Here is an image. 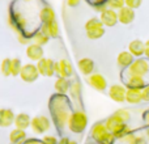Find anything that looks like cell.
I'll return each mask as SVG.
<instances>
[{"instance_id": "cell-1", "label": "cell", "mask_w": 149, "mask_h": 144, "mask_svg": "<svg viewBox=\"0 0 149 144\" xmlns=\"http://www.w3.org/2000/svg\"><path fill=\"white\" fill-rule=\"evenodd\" d=\"M67 124L71 132H73V134H81V132L85 131V129L88 126V115L81 110L73 111L70 115V118H68Z\"/></svg>"}, {"instance_id": "cell-2", "label": "cell", "mask_w": 149, "mask_h": 144, "mask_svg": "<svg viewBox=\"0 0 149 144\" xmlns=\"http://www.w3.org/2000/svg\"><path fill=\"white\" fill-rule=\"evenodd\" d=\"M90 134H92V138L98 144H114L115 143L114 135L106 129L105 123H102V122L95 123L92 127V130H90Z\"/></svg>"}, {"instance_id": "cell-3", "label": "cell", "mask_w": 149, "mask_h": 144, "mask_svg": "<svg viewBox=\"0 0 149 144\" xmlns=\"http://www.w3.org/2000/svg\"><path fill=\"white\" fill-rule=\"evenodd\" d=\"M85 31L89 39H100L105 34V26L98 17H92L85 22Z\"/></svg>"}, {"instance_id": "cell-4", "label": "cell", "mask_w": 149, "mask_h": 144, "mask_svg": "<svg viewBox=\"0 0 149 144\" xmlns=\"http://www.w3.org/2000/svg\"><path fill=\"white\" fill-rule=\"evenodd\" d=\"M50 110L52 111V117H54V121L55 123H56L58 129H62L64 127V124L68 122V118H70V115H68V111L67 109L62 108V105H55L54 101L50 100Z\"/></svg>"}, {"instance_id": "cell-5", "label": "cell", "mask_w": 149, "mask_h": 144, "mask_svg": "<svg viewBox=\"0 0 149 144\" xmlns=\"http://www.w3.org/2000/svg\"><path fill=\"white\" fill-rule=\"evenodd\" d=\"M128 75H132V76H140L144 77L145 75L149 73V63L147 59H143V58H139V59H135L134 63L128 67Z\"/></svg>"}, {"instance_id": "cell-6", "label": "cell", "mask_w": 149, "mask_h": 144, "mask_svg": "<svg viewBox=\"0 0 149 144\" xmlns=\"http://www.w3.org/2000/svg\"><path fill=\"white\" fill-rule=\"evenodd\" d=\"M30 127L36 134L42 135V134H45V132H47L50 130V127H51V122H50V119L47 118L46 115H37L31 119Z\"/></svg>"}, {"instance_id": "cell-7", "label": "cell", "mask_w": 149, "mask_h": 144, "mask_svg": "<svg viewBox=\"0 0 149 144\" xmlns=\"http://www.w3.org/2000/svg\"><path fill=\"white\" fill-rule=\"evenodd\" d=\"M39 76L38 68H37V64H31V63H28V64H24L22 68H21L20 72V77L22 81L25 82H34Z\"/></svg>"}, {"instance_id": "cell-8", "label": "cell", "mask_w": 149, "mask_h": 144, "mask_svg": "<svg viewBox=\"0 0 149 144\" xmlns=\"http://www.w3.org/2000/svg\"><path fill=\"white\" fill-rule=\"evenodd\" d=\"M37 68L41 76L51 77L55 75V62L49 58H42L41 60L37 62Z\"/></svg>"}, {"instance_id": "cell-9", "label": "cell", "mask_w": 149, "mask_h": 144, "mask_svg": "<svg viewBox=\"0 0 149 144\" xmlns=\"http://www.w3.org/2000/svg\"><path fill=\"white\" fill-rule=\"evenodd\" d=\"M100 20L103 24V26H109V28L115 26L116 22H118V12L114 9H110V8H106L105 10L101 12Z\"/></svg>"}, {"instance_id": "cell-10", "label": "cell", "mask_w": 149, "mask_h": 144, "mask_svg": "<svg viewBox=\"0 0 149 144\" xmlns=\"http://www.w3.org/2000/svg\"><path fill=\"white\" fill-rule=\"evenodd\" d=\"M55 75L59 77H70L73 75L72 64L67 59H62L59 62H55Z\"/></svg>"}, {"instance_id": "cell-11", "label": "cell", "mask_w": 149, "mask_h": 144, "mask_svg": "<svg viewBox=\"0 0 149 144\" xmlns=\"http://www.w3.org/2000/svg\"><path fill=\"white\" fill-rule=\"evenodd\" d=\"M88 84L98 92H103L107 88V81L101 73H92L88 76Z\"/></svg>"}, {"instance_id": "cell-12", "label": "cell", "mask_w": 149, "mask_h": 144, "mask_svg": "<svg viewBox=\"0 0 149 144\" xmlns=\"http://www.w3.org/2000/svg\"><path fill=\"white\" fill-rule=\"evenodd\" d=\"M126 92H127L126 88L119 84H114L109 88V96L115 102H124L126 101Z\"/></svg>"}, {"instance_id": "cell-13", "label": "cell", "mask_w": 149, "mask_h": 144, "mask_svg": "<svg viewBox=\"0 0 149 144\" xmlns=\"http://www.w3.org/2000/svg\"><path fill=\"white\" fill-rule=\"evenodd\" d=\"M135 20V9L124 5L123 8L118 10V21L123 25H130L131 22H134Z\"/></svg>"}, {"instance_id": "cell-14", "label": "cell", "mask_w": 149, "mask_h": 144, "mask_svg": "<svg viewBox=\"0 0 149 144\" xmlns=\"http://www.w3.org/2000/svg\"><path fill=\"white\" fill-rule=\"evenodd\" d=\"M16 114L10 109H0V127L7 129L15 123Z\"/></svg>"}, {"instance_id": "cell-15", "label": "cell", "mask_w": 149, "mask_h": 144, "mask_svg": "<svg viewBox=\"0 0 149 144\" xmlns=\"http://www.w3.org/2000/svg\"><path fill=\"white\" fill-rule=\"evenodd\" d=\"M124 84H126L127 89H144L147 87L144 77L132 76V75H128V77L124 79Z\"/></svg>"}, {"instance_id": "cell-16", "label": "cell", "mask_w": 149, "mask_h": 144, "mask_svg": "<svg viewBox=\"0 0 149 144\" xmlns=\"http://www.w3.org/2000/svg\"><path fill=\"white\" fill-rule=\"evenodd\" d=\"M26 57L30 60H33V62L41 60L43 58V49H42V46L36 43L28 45V47H26Z\"/></svg>"}, {"instance_id": "cell-17", "label": "cell", "mask_w": 149, "mask_h": 144, "mask_svg": "<svg viewBox=\"0 0 149 144\" xmlns=\"http://www.w3.org/2000/svg\"><path fill=\"white\" fill-rule=\"evenodd\" d=\"M94 62H93L90 58H82V59L79 60V63H77V68H79V71L81 72L82 75H85V76H90V75L93 73V71H94Z\"/></svg>"}, {"instance_id": "cell-18", "label": "cell", "mask_w": 149, "mask_h": 144, "mask_svg": "<svg viewBox=\"0 0 149 144\" xmlns=\"http://www.w3.org/2000/svg\"><path fill=\"white\" fill-rule=\"evenodd\" d=\"M41 31H43L49 38H56L59 36V25H58L56 20L51 21V22H47V24H42Z\"/></svg>"}, {"instance_id": "cell-19", "label": "cell", "mask_w": 149, "mask_h": 144, "mask_svg": "<svg viewBox=\"0 0 149 144\" xmlns=\"http://www.w3.org/2000/svg\"><path fill=\"white\" fill-rule=\"evenodd\" d=\"M128 51L131 52L134 57L141 58L145 52V43L141 39H135V41L130 42L128 45Z\"/></svg>"}, {"instance_id": "cell-20", "label": "cell", "mask_w": 149, "mask_h": 144, "mask_svg": "<svg viewBox=\"0 0 149 144\" xmlns=\"http://www.w3.org/2000/svg\"><path fill=\"white\" fill-rule=\"evenodd\" d=\"M135 57L130 51H122L119 52L118 58H116V63L120 68H128L130 66L134 63Z\"/></svg>"}, {"instance_id": "cell-21", "label": "cell", "mask_w": 149, "mask_h": 144, "mask_svg": "<svg viewBox=\"0 0 149 144\" xmlns=\"http://www.w3.org/2000/svg\"><path fill=\"white\" fill-rule=\"evenodd\" d=\"M16 129H20V130H26L30 127L31 124V119H30V115L26 113H20L16 115L15 118V123Z\"/></svg>"}, {"instance_id": "cell-22", "label": "cell", "mask_w": 149, "mask_h": 144, "mask_svg": "<svg viewBox=\"0 0 149 144\" xmlns=\"http://www.w3.org/2000/svg\"><path fill=\"white\" fill-rule=\"evenodd\" d=\"M26 132L25 130H20V129H13L9 132V142L10 144H24L26 142Z\"/></svg>"}, {"instance_id": "cell-23", "label": "cell", "mask_w": 149, "mask_h": 144, "mask_svg": "<svg viewBox=\"0 0 149 144\" xmlns=\"http://www.w3.org/2000/svg\"><path fill=\"white\" fill-rule=\"evenodd\" d=\"M55 17H56V15H55V10L52 9L50 5H45V7L41 9V12H39V20L42 21V24L51 22V21L56 20Z\"/></svg>"}, {"instance_id": "cell-24", "label": "cell", "mask_w": 149, "mask_h": 144, "mask_svg": "<svg viewBox=\"0 0 149 144\" xmlns=\"http://www.w3.org/2000/svg\"><path fill=\"white\" fill-rule=\"evenodd\" d=\"M54 88L59 94H65L71 89V82L67 77H58V80L54 84Z\"/></svg>"}, {"instance_id": "cell-25", "label": "cell", "mask_w": 149, "mask_h": 144, "mask_svg": "<svg viewBox=\"0 0 149 144\" xmlns=\"http://www.w3.org/2000/svg\"><path fill=\"white\" fill-rule=\"evenodd\" d=\"M126 101L128 103H139L143 101V89H127Z\"/></svg>"}, {"instance_id": "cell-26", "label": "cell", "mask_w": 149, "mask_h": 144, "mask_svg": "<svg viewBox=\"0 0 149 144\" xmlns=\"http://www.w3.org/2000/svg\"><path fill=\"white\" fill-rule=\"evenodd\" d=\"M31 39L34 41V43H36V45H39V46H45V45L49 42L50 38L43 33V31L38 30L37 33H34L33 36H31Z\"/></svg>"}, {"instance_id": "cell-27", "label": "cell", "mask_w": 149, "mask_h": 144, "mask_svg": "<svg viewBox=\"0 0 149 144\" xmlns=\"http://www.w3.org/2000/svg\"><path fill=\"white\" fill-rule=\"evenodd\" d=\"M21 68H22L21 59H18V58L10 59V76H20Z\"/></svg>"}, {"instance_id": "cell-28", "label": "cell", "mask_w": 149, "mask_h": 144, "mask_svg": "<svg viewBox=\"0 0 149 144\" xmlns=\"http://www.w3.org/2000/svg\"><path fill=\"white\" fill-rule=\"evenodd\" d=\"M0 71H1L3 76H10V59L9 58L3 59L1 66H0Z\"/></svg>"}, {"instance_id": "cell-29", "label": "cell", "mask_w": 149, "mask_h": 144, "mask_svg": "<svg viewBox=\"0 0 149 144\" xmlns=\"http://www.w3.org/2000/svg\"><path fill=\"white\" fill-rule=\"evenodd\" d=\"M107 8L110 9H114V10H119L120 8H123L124 5V0H107Z\"/></svg>"}, {"instance_id": "cell-30", "label": "cell", "mask_w": 149, "mask_h": 144, "mask_svg": "<svg viewBox=\"0 0 149 144\" xmlns=\"http://www.w3.org/2000/svg\"><path fill=\"white\" fill-rule=\"evenodd\" d=\"M114 114H115V115L118 117L120 121H123L124 123H127V122L130 121V118H131V115H130V111L126 110V109H119V110H116Z\"/></svg>"}, {"instance_id": "cell-31", "label": "cell", "mask_w": 149, "mask_h": 144, "mask_svg": "<svg viewBox=\"0 0 149 144\" xmlns=\"http://www.w3.org/2000/svg\"><path fill=\"white\" fill-rule=\"evenodd\" d=\"M70 92H71V94H72V97H74V98L80 97V84L79 82H73V84H71Z\"/></svg>"}, {"instance_id": "cell-32", "label": "cell", "mask_w": 149, "mask_h": 144, "mask_svg": "<svg viewBox=\"0 0 149 144\" xmlns=\"http://www.w3.org/2000/svg\"><path fill=\"white\" fill-rule=\"evenodd\" d=\"M141 3H143V0H124L126 7H130V8H132V9L139 8L140 5H141Z\"/></svg>"}, {"instance_id": "cell-33", "label": "cell", "mask_w": 149, "mask_h": 144, "mask_svg": "<svg viewBox=\"0 0 149 144\" xmlns=\"http://www.w3.org/2000/svg\"><path fill=\"white\" fill-rule=\"evenodd\" d=\"M42 142L45 144H58V139L52 135H46V136L42 139Z\"/></svg>"}, {"instance_id": "cell-34", "label": "cell", "mask_w": 149, "mask_h": 144, "mask_svg": "<svg viewBox=\"0 0 149 144\" xmlns=\"http://www.w3.org/2000/svg\"><path fill=\"white\" fill-rule=\"evenodd\" d=\"M143 101H145V102H149V85L143 89Z\"/></svg>"}, {"instance_id": "cell-35", "label": "cell", "mask_w": 149, "mask_h": 144, "mask_svg": "<svg viewBox=\"0 0 149 144\" xmlns=\"http://www.w3.org/2000/svg\"><path fill=\"white\" fill-rule=\"evenodd\" d=\"M24 144H45V143L38 139H26V142Z\"/></svg>"}, {"instance_id": "cell-36", "label": "cell", "mask_w": 149, "mask_h": 144, "mask_svg": "<svg viewBox=\"0 0 149 144\" xmlns=\"http://www.w3.org/2000/svg\"><path fill=\"white\" fill-rule=\"evenodd\" d=\"M80 1H81V0H67V4L70 5V7H77V5L80 4Z\"/></svg>"}, {"instance_id": "cell-37", "label": "cell", "mask_w": 149, "mask_h": 144, "mask_svg": "<svg viewBox=\"0 0 149 144\" xmlns=\"http://www.w3.org/2000/svg\"><path fill=\"white\" fill-rule=\"evenodd\" d=\"M71 143V139L70 138H67V136H64V138H62L60 140H58V144H70Z\"/></svg>"}, {"instance_id": "cell-38", "label": "cell", "mask_w": 149, "mask_h": 144, "mask_svg": "<svg viewBox=\"0 0 149 144\" xmlns=\"http://www.w3.org/2000/svg\"><path fill=\"white\" fill-rule=\"evenodd\" d=\"M144 55L149 59V39L145 42V52H144Z\"/></svg>"}, {"instance_id": "cell-39", "label": "cell", "mask_w": 149, "mask_h": 144, "mask_svg": "<svg viewBox=\"0 0 149 144\" xmlns=\"http://www.w3.org/2000/svg\"><path fill=\"white\" fill-rule=\"evenodd\" d=\"M143 118H144V122H145V123H147L148 126H149V109L144 113V117H143Z\"/></svg>"}, {"instance_id": "cell-40", "label": "cell", "mask_w": 149, "mask_h": 144, "mask_svg": "<svg viewBox=\"0 0 149 144\" xmlns=\"http://www.w3.org/2000/svg\"><path fill=\"white\" fill-rule=\"evenodd\" d=\"M145 134H147V138H148V142H149V126H148V129H147V132H145Z\"/></svg>"}, {"instance_id": "cell-41", "label": "cell", "mask_w": 149, "mask_h": 144, "mask_svg": "<svg viewBox=\"0 0 149 144\" xmlns=\"http://www.w3.org/2000/svg\"><path fill=\"white\" fill-rule=\"evenodd\" d=\"M70 144H77V142H74V140H71V143Z\"/></svg>"}, {"instance_id": "cell-42", "label": "cell", "mask_w": 149, "mask_h": 144, "mask_svg": "<svg viewBox=\"0 0 149 144\" xmlns=\"http://www.w3.org/2000/svg\"><path fill=\"white\" fill-rule=\"evenodd\" d=\"M25 1H33V0H25Z\"/></svg>"}]
</instances>
